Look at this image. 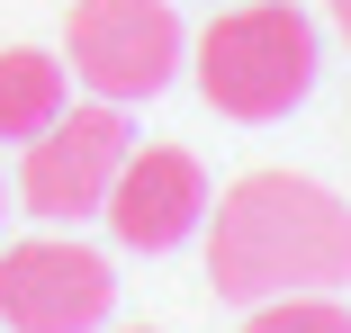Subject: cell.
<instances>
[{"label": "cell", "mask_w": 351, "mask_h": 333, "mask_svg": "<svg viewBox=\"0 0 351 333\" xmlns=\"http://www.w3.org/2000/svg\"><path fill=\"white\" fill-rule=\"evenodd\" d=\"M207 280L234 306L298 297V288H342L351 280V208L324 180L298 171H252L217 198L207 225Z\"/></svg>", "instance_id": "1"}, {"label": "cell", "mask_w": 351, "mask_h": 333, "mask_svg": "<svg viewBox=\"0 0 351 333\" xmlns=\"http://www.w3.org/2000/svg\"><path fill=\"white\" fill-rule=\"evenodd\" d=\"M315 63H324V45L298 0H234L198 27V90H207V108H226L243 126L289 117L315 90Z\"/></svg>", "instance_id": "2"}, {"label": "cell", "mask_w": 351, "mask_h": 333, "mask_svg": "<svg viewBox=\"0 0 351 333\" xmlns=\"http://www.w3.org/2000/svg\"><path fill=\"white\" fill-rule=\"evenodd\" d=\"M135 136H126V117L117 99H90V108H63L45 136H27L19 153V208L45 217V225H82L108 208V180L126 171Z\"/></svg>", "instance_id": "3"}, {"label": "cell", "mask_w": 351, "mask_h": 333, "mask_svg": "<svg viewBox=\"0 0 351 333\" xmlns=\"http://www.w3.org/2000/svg\"><path fill=\"white\" fill-rule=\"evenodd\" d=\"M63 63L99 90V99H154L180 73V18L171 0H73L63 18Z\"/></svg>", "instance_id": "4"}, {"label": "cell", "mask_w": 351, "mask_h": 333, "mask_svg": "<svg viewBox=\"0 0 351 333\" xmlns=\"http://www.w3.org/2000/svg\"><path fill=\"white\" fill-rule=\"evenodd\" d=\"M108 306H117L108 252L63 243V234L0 243V324L10 333H99Z\"/></svg>", "instance_id": "5"}, {"label": "cell", "mask_w": 351, "mask_h": 333, "mask_svg": "<svg viewBox=\"0 0 351 333\" xmlns=\"http://www.w3.org/2000/svg\"><path fill=\"white\" fill-rule=\"evenodd\" d=\"M108 234L135 243V252H171L198 217H207V171L198 153L180 145H145V153H126V171L108 180Z\"/></svg>", "instance_id": "6"}, {"label": "cell", "mask_w": 351, "mask_h": 333, "mask_svg": "<svg viewBox=\"0 0 351 333\" xmlns=\"http://www.w3.org/2000/svg\"><path fill=\"white\" fill-rule=\"evenodd\" d=\"M63 117V63L36 45H0V145H27Z\"/></svg>", "instance_id": "7"}, {"label": "cell", "mask_w": 351, "mask_h": 333, "mask_svg": "<svg viewBox=\"0 0 351 333\" xmlns=\"http://www.w3.org/2000/svg\"><path fill=\"white\" fill-rule=\"evenodd\" d=\"M243 333H351V306L333 288H298V297H261Z\"/></svg>", "instance_id": "8"}, {"label": "cell", "mask_w": 351, "mask_h": 333, "mask_svg": "<svg viewBox=\"0 0 351 333\" xmlns=\"http://www.w3.org/2000/svg\"><path fill=\"white\" fill-rule=\"evenodd\" d=\"M324 18H333V36L351 45V0H324Z\"/></svg>", "instance_id": "9"}, {"label": "cell", "mask_w": 351, "mask_h": 333, "mask_svg": "<svg viewBox=\"0 0 351 333\" xmlns=\"http://www.w3.org/2000/svg\"><path fill=\"white\" fill-rule=\"evenodd\" d=\"M0 217H10V189H0Z\"/></svg>", "instance_id": "10"}, {"label": "cell", "mask_w": 351, "mask_h": 333, "mask_svg": "<svg viewBox=\"0 0 351 333\" xmlns=\"http://www.w3.org/2000/svg\"><path fill=\"white\" fill-rule=\"evenodd\" d=\"M126 333H145V324H126Z\"/></svg>", "instance_id": "11"}]
</instances>
